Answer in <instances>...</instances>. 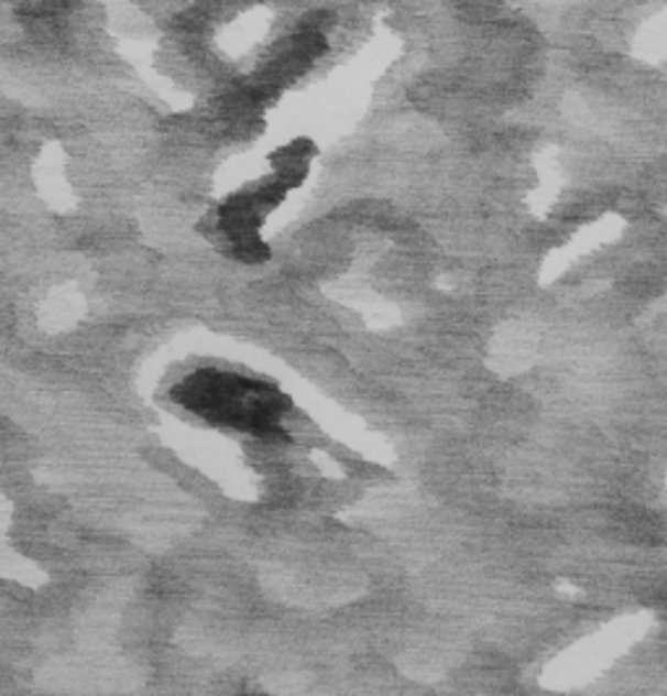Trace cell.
I'll list each match as a JSON object with an SVG mask.
<instances>
[{"mask_svg":"<svg viewBox=\"0 0 667 696\" xmlns=\"http://www.w3.org/2000/svg\"><path fill=\"white\" fill-rule=\"evenodd\" d=\"M173 396L201 421L255 433L259 438L282 436L280 421L289 410V400L272 383L217 368H204L183 379L173 389Z\"/></svg>","mask_w":667,"mask_h":696,"instance_id":"cell-1","label":"cell"}]
</instances>
